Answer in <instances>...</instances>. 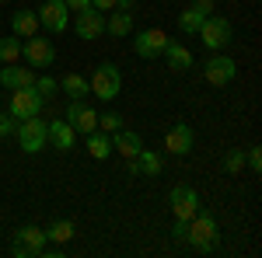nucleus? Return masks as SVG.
<instances>
[{
    "label": "nucleus",
    "instance_id": "30",
    "mask_svg": "<svg viewBox=\"0 0 262 258\" xmlns=\"http://www.w3.org/2000/svg\"><path fill=\"white\" fill-rule=\"evenodd\" d=\"M245 164H248V168L259 175V171H262V147H248V154H245Z\"/></svg>",
    "mask_w": 262,
    "mask_h": 258
},
{
    "label": "nucleus",
    "instance_id": "17",
    "mask_svg": "<svg viewBox=\"0 0 262 258\" xmlns=\"http://www.w3.org/2000/svg\"><path fill=\"white\" fill-rule=\"evenodd\" d=\"M46 139H49V143H53L60 154H67V150L74 147L77 133H74V126H70L67 119H60V122H49V126H46Z\"/></svg>",
    "mask_w": 262,
    "mask_h": 258
},
{
    "label": "nucleus",
    "instance_id": "1",
    "mask_svg": "<svg viewBox=\"0 0 262 258\" xmlns=\"http://www.w3.org/2000/svg\"><path fill=\"white\" fill-rule=\"evenodd\" d=\"M185 241H189V248H192V251L210 255V251L217 248V241H221L217 220L210 217V213H203V209H196V217L189 220V234H185Z\"/></svg>",
    "mask_w": 262,
    "mask_h": 258
},
{
    "label": "nucleus",
    "instance_id": "4",
    "mask_svg": "<svg viewBox=\"0 0 262 258\" xmlns=\"http://www.w3.org/2000/svg\"><path fill=\"white\" fill-rule=\"evenodd\" d=\"M14 133H18V143H21V150H25V154H39L42 147L49 143V139H46V122H42L39 115L21 119Z\"/></svg>",
    "mask_w": 262,
    "mask_h": 258
},
{
    "label": "nucleus",
    "instance_id": "7",
    "mask_svg": "<svg viewBox=\"0 0 262 258\" xmlns=\"http://www.w3.org/2000/svg\"><path fill=\"white\" fill-rule=\"evenodd\" d=\"M42 95L35 87H18V91H11V115L14 119H32V115H39L42 112Z\"/></svg>",
    "mask_w": 262,
    "mask_h": 258
},
{
    "label": "nucleus",
    "instance_id": "22",
    "mask_svg": "<svg viewBox=\"0 0 262 258\" xmlns=\"http://www.w3.org/2000/svg\"><path fill=\"white\" fill-rule=\"evenodd\" d=\"M88 154H91L95 160L112 157V139L105 136L101 129H95V133H88Z\"/></svg>",
    "mask_w": 262,
    "mask_h": 258
},
{
    "label": "nucleus",
    "instance_id": "3",
    "mask_svg": "<svg viewBox=\"0 0 262 258\" xmlns=\"http://www.w3.org/2000/svg\"><path fill=\"white\" fill-rule=\"evenodd\" d=\"M88 87H91V95H95V98L112 101L116 95H119V87H122L119 66H112V63H101V66H95V74H91V80H88Z\"/></svg>",
    "mask_w": 262,
    "mask_h": 258
},
{
    "label": "nucleus",
    "instance_id": "36",
    "mask_svg": "<svg viewBox=\"0 0 262 258\" xmlns=\"http://www.w3.org/2000/svg\"><path fill=\"white\" fill-rule=\"evenodd\" d=\"M133 7H137V0H116V11H129L133 14Z\"/></svg>",
    "mask_w": 262,
    "mask_h": 258
},
{
    "label": "nucleus",
    "instance_id": "32",
    "mask_svg": "<svg viewBox=\"0 0 262 258\" xmlns=\"http://www.w3.org/2000/svg\"><path fill=\"white\" fill-rule=\"evenodd\" d=\"M185 234H189V220H179V217H175V227H171V238H175V241H185Z\"/></svg>",
    "mask_w": 262,
    "mask_h": 258
},
{
    "label": "nucleus",
    "instance_id": "9",
    "mask_svg": "<svg viewBox=\"0 0 262 258\" xmlns=\"http://www.w3.org/2000/svg\"><path fill=\"white\" fill-rule=\"evenodd\" d=\"M238 74V63L231 60V56H210V60L203 63V77L210 80L213 87H227L231 80Z\"/></svg>",
    "mask_w": 262,
    "mask_h": 258
},
{
    "label": "nucleus",
    "instance_id": "23",
    "mask_svg": "<svg viewBox=\"0 0 262 258\" xmlns=\"http://www.w3.org/2000/svg\"><path fill=\"white\" fill-rule=\"evenodd\" d=\"M70 238H74V220H53L46 227V241H53V244H67Z\"/></svg>",
    "mask_w": 262,
    "mask_h": 258
},
{
    "label": "nucleus",
    "instance_id": "12",
    "mask_svg": "<svg viewBox=\"0 0 262 258\" xmlns=\"http://www.w3.org/2000/svg\"><path fill=\"white\" fill-rule=\"evenodd\" d=\"M21 56L32 63V66H53V60H56V49H53V42H49V39L32 35V39L21 42Z\"/></svg>",
    "mask_w": 262,
    "mask_h": 258
},
{
    "label": "nucleus",
    "instance_id": "35",
    "mask_svg": "<svg viewBox=\"0 0 262 258\" xmlns=\"http://www.w3.org/2000/svg\"><path fill=\"white\" fill-rule=\"evenodd\" d=\"M91 7L105 14V11H116V0H91Z\"/></svg>",
    "mask_w": 262,
    "mask_h": 258
},
{
    "label": "nucleus",
    "instance_id": "18",
    "mask_svg": "<svg viewBox=\"0 0 262 258\" xmlns=\"http://www.w3.org/2000/svg\"><path fill=\"white\" fill-rule=\"evenodd\" d=\"M11 28H14L18 39H32V35H39V14H35V7H18L14 18H11Z\"/></svg>",
    "mask_w": 262,
    "mask_h": 258
},
{
    "label": "nucleus",
    "instance_id": "15",
    "mask_svg": "<svg viewBox=\"0 0 262 258\" xmlns=\"http://www.w3.org/2000/svg\"><path fill=\"white\" fill-rule=\"evenodd\" d=\"M0 84L11 87V91L32 87V84H35V70H32V66H18V63H7V66L0 70Z\"/></svg>",
    "mask_w": 262,
    "mask_h": 258
},
{
    "label": "nucleus",
    "instance_id": "31",
    "mask_svg": "<svg viewBox=\"0 0 262 258\" xmlns=\"http://www.w3.org/2000/svg\"><path fill=\"white\" fill-rule=\"evenodd\" d=\"M14 129H18V119H14L11 112H0V139H4V136H11Z\"/></svg>",
    "mask_w": 262,
    "mask_h": 258
},
{
    "label": "nucleus",
    "instance_id": "25",
    "mask_svg": "<svg viewBox=\"0 0 262 258\" xmlns=\"http://www.w3.org/2000/svg\"><path fill=\"white\" fill-rule=\"evenodd\" d=\"M203 18H206V14H200L196 7H185V11L179 14V28L185 32V35H196V32H200V25H203Z\"/></svg>",
    "mask_w": 262,
    "mask_h": 258
},
{
    "label": "nucleus",
    "instance_id": "28",
    "mask_svg": "<svg viewBox=\"0 0 262 258\" xmlns=\"http://www.w3.org/2000/svg\"><path fill=\"white\" fill-rule=\"evenodd\" d=\"M98 129H101V133H116V129H122V115H116V112L98 115Z\"/></svg>",
    "mask_w": 262,
    "mask_h": 258
},
{
    "label": "nucleus",
    "instance_id": "6",
    "mask_svg": "<svg viewBox=\"0 0 262 258\" xmlns=\"http://www.w3.org/2000/svg\"><path fill=\"white\" fill-rule=\"evenodd\" d=\"M67 122L74 126V133L88 136V133L98 129V112L91 105H84V98H70V105H67Z\"/></svg>",
    "mask_w": 262,
    "mask_h": 258
},
{
    "label": "nucleus",
    "instance_id": "19",
    "mask_svg": "<svg viewBox=\"0 0 262 258\" xmlns=\"http://www.w3.org/2000/svg\"><path fill=\"white\" fill-rule=\"evenodd\" d=\"M112 150H119L126 160H133L143 150L140 133H133V129H116V133H112Z\"/></svg>",
    "mask_w": 262,
    "mask_h": 258
},
{
    "label": "nucleus",
    "instance_id": "21",
    "mask_svg": "<svg viewBox=\"0 0 262 258\" xmlns=\"http://www.w3.org/2000/svg\"><path fill=\"white\" fill-rule=\"evenodd\" d=\"M105 32L116 35V39H126V35L133 32V14H129V11H112V14L105 18Z\"/></svg>",
    "mask_w": 262,
    "mask_h": 258
},
{
    "label": "nucleus",
    "instance_id": "37",
    "mask_svg": "<svg viewBox=\"0 0 262 258\" xmlns=\"http://www.w3.org/2000/svg\"><path fill=\"white\" fill-rule=\"evenodd\" d=\"M0 4H7V0H0Z\"/></svg>",
    "mask_w": 262,
    "mask_h": 258
},
{
    "label": "nucleus",
    "instance_id": "10",
    "mask_svg": "<svg viewBox=\"0 0 262 258\" xmlns=\"http://www.w3.org/2000/svg\"><path fill=\"white\" fill-rule=\"evenodd\" d=\"M164 45H168V35H164L161 28H147V32H137L133 53L143 56V60H158V56L164 53Z\"/></svg>",
    "mask_w": 262,
    "mask_h": 258
},
{
    "label": "nucleus",
    "instance_id": "26",
    "mask_svg": "<svg viewBox=\"0 0 262 258\" xmlns=\"http://www.w3.org/2000/svg\"><path fill=\"white\" fill-rule=\"evenodd\" d=\"M18 60H21V42H18V35L0 39V63H18Z\"/></svg>",
    "mask_w": 262,
    "mask_h": 258
},
{
    "label": "nucleus",
    "instance_id": "24",
    "mask_svg": "<svg viewBox=\"0 0 262 258\" xmlns=\"http://www.w3.org/2000/svg\"><path fill=\"white\" fill-rule=\"evenodd\" d=\"M63 95H70V98H84V95H91V87H88V77H81V74H67V77L60 80Z\"/></svg>",
    "mask_w": 262,
    "mask_h": 258
},
{
    "label": "nucleus",
    "instance_id": "14",
    "mask_svg": "<svg viewBox=\"0 0 262 258\" xmlns=\"http://www.w3.org/2000/svg\"><path fill=\"white\" fill-rule=\"evenodd\" d=\"M164 150L175 154V157H185V154L192 150V129H189L185 122H175V126L168 129V136H164Z\"/></svg>",
    "mask_w": 262,
    "mask_h": 258
},
{
    "label": "nucleus",
    "instance_id": "34",
    "mask_svg": "<svg viewBox=\"0 0 262 258\" xmlns=\"http://www.w3.org/2000/svg\"><path fill=\"white\" fill-rule=\"evenodd\" d=\"M192 7H196L200 14H206V18L213 14V0H192Z\"/></svg>",
    "mask_w": 262,
    "mask_h": 258
},
{
    "label": "nucleus",
    "instance_id": "2",
    "mask_svg": "<svg viewBox=\"0 0 262 258\" xmlns=\"http://www.w3.org/2000/svg\"><path fill=\"white\" fill-rule=\"evenodd\" d=\"M203 39V45L210 49V53H221V49H227L231 45V39H234V28H231V21L227 18H203V25H200V32H196Z\"/></svg>",
    "mask_w": 262,
    "mask_h": 258
},
{
    "label": "nucleus",
    "instance_id": "29",
    "mask_svg": "<svg viewBox=\"0 0 262 258\" xmlns=\"http://www.w3.org/2000/svg\"><path fill=\"white\" fill-rule=\"evenodd\" d=\"M35 91H39L42 98H49V95H56V87H60V80H53V77H35V84H32Z\"/></svg>",
    "mask_w": 262,
    "mask_h": 258
},
{
    "label": "nucleus",
    "instance_id": "20",
    "mask_svg": "<svg viewBox=\"0 0 262 258\" xmlns=\"http://www.w3.org/2000/svg\"><path fill=\"white\" fill-rule=\"evenodd\" d=\"M164 56H168V66H171L175 74H182V70L192 66V53H189V45H182V42H175V39H168Z\"/></svg>",
    "mask_w": 262,
    "mask_h": 258
},
{
    "label": "nucleus",
    "instance_id": "5",
    "mask_svg": "<svg viewBox=\"0 0 262 258\" xmlns=\"http://www.w3.org/2000/svg\"><path fill=\"white\" fill-rule=\"evenodd\" d=\"M18 258H35L46 251V230L35 227V223H25L18 230V238H14V248H11Z\"/></svg>",
    "mask_w": 262,
    "mask_h": 258
},
{
    "label": "nucleus",
    "instance_id": "13",
    "mask_svg": "<svg viewBox=\"0 0 262 258\" xmlns=\"http://www.w3.org/2000/svg\"><path fill=\"white\" fill-rule=\"evenodd\" d=\"M74 32H77V39H101V32H105V14L101 11H81L77 18H74Z\"/></svg>",
    "mask_w": 262,
    "mask_h": 258
},
{
    "label": "nucleus",
    "instance_id": "27",
    "mask_svg": "<svg viewBox=\"0 0 262 258\" xmlns=\"http://www.w3.org/2000/svg\"><path fill=\"white\" fill-rule=\"evenodd\" d=\"M242 168H245V150H231L224 157V171L227 175H242Z\"/></svg>",
    "mask_w": 262,
    "mask_h": 258
},
{
    "label": "nucleus",
    "instance_id": "33",
    "mask_svg": "<svg viewBox=\"0 0 262 258\" xmlns=\"http://www.w3.org/2000/svg\"><path fill=\"white\" fill-rule=\"evenodd\" d=\"M67 4V11H74V14H81V11H91V0H63Z\"/></svg>",
    "mask_w": 262,
    "mask_h": 258
},
{
    "label": "nucleus",
    "instance_id": "16",
    "mask_svg": "<svg viewBox=\"0 0 262 258\" xmlns=\"http://www.w3.org/2000/svg\"><path fill=\"white\" fill-rule=\"evenodd\" d=\"M129 171H133V175H143V178H158L164 171V160H161V154H154V150H140L137 157L129 160Z\"/></svg>",
    "mask_w": 262,
    "mask_h": 258
},
{
    "label": "nucleus",
    "instance_id": "11",
    "mask_svg": "<svg viewBox=\"0 0 262 258\" xmlns=\"http://www.w3.org/2000/svg\"><path fill=\"white\" fill-rule=\"evenodd\" d=\"M35 14H39V25H46L49 32H67V25H70V11H67V4L63 0H46L42 7H35Z\"/></svg>",
    "mask_w": 262,
    "mask_h": 258
},
{
    "label": "nucleus",
    "instance_id": "8",
    "mask_svg": "<svg viewBox=\"0 0 262 258\" xmlns=\"http://www.w3.org/2000/svg\"><path fill=\"white\" fill-rule=\"evenodd\" d=\"M168 206H171V213L179 220H192L196 209H200V196H196L192 185H175V189L168 192Z\"/></svg>",
    "mask_w": 262,
    "mask_h": 258
}]
</instances>
